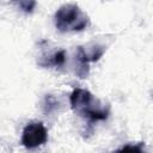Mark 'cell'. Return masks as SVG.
I'll list each match as a JSON object with an SVG mask.
<instances>
[{
    "mask_svg": "<svg viewBox=\"0 0 153 153\" xmlns=\"http://www.w3.org/2000/svg\"><path fill=\"white\" fill-rule=\"evenodd\" d=\"M71 106L73 111L91 121H102L108 117V109L100 104L94 96L84 88H75L71 94Z\"/></svg>",
    "mask_w": 153,
    "mask_h": 153,
    "instance_id": "1",
    "label": "cell"
},
{
    "mask_svg": "<svg viewBox=\"0 0 153 153\" xmlns=\"http://www.w3.org/2000/svg\"><path fill=\"white\" fill-rule=\"evenodd\" d=\"M90 24L88 17L75 4H66L55 13V26L59 31H81Z\"/></svg>",
    "mask_w": 153,
    "mask_h": 153,
    "instance_id": "2",
    "label": "cell"
},
{
    "mask_svg": "<svg viewBox=\"0 0 153 153\" xmlns=\"http://www.w3.org/2000/svg\"><path fill=\"white\" fill-rule=\"evenodd\" d=\"M48 140V131L43 123L32 122L29 123L22 134V143L26 148H36L42 146Z\"/></svg>",
    "mask_w": 153,
    "mask_h": 153,
    "instance_id": "3",
    "label": "cell"
},
{
    "mask_svg": "<svg viewBox=\"0 0 153 153\" xmlns=\"http://www.w3.org/2000/svg\"><path fill=\"white\" fill-rule=\"evenodd\" d=\"M65 62H66V51L65 50H57L56 53H54L50 56L48 65L55 66V67H61L65 65Z\"/></svg>",
    "mask_w": 153,
    "mask_h": 153,
    "instance_id": "4",
    "label": "cell"
},
{
    "mask_svg": "<svg viewBox=\"0 0 153 153\" xmlns=\"http://www.w3.org/2000/svg\"><path fill=\"white\" fill-rule=\"evenodd\" d=\"M25 13H31L36 7V0H11Z\"/></svg>",
    "mask_w": 153,
    "mask_h": 153,
    "instance_id": "5",
    "label": "cell"
},
{
    "mask_svg": "<svg viewBox=\"0 0 153 153\" xmlns=\"http://www.w3.org/2000/svg\"><path fill=\"white\" fill-rule=\"evenodd\" d=\"M121 151H131V152H142V149L137 146H124L121 148Z\"/></svg>",
    "mask_w": 153,
    "mask_h": 153,
    "instance_id": "6",
    "label": "cell"
}]
</instances>
